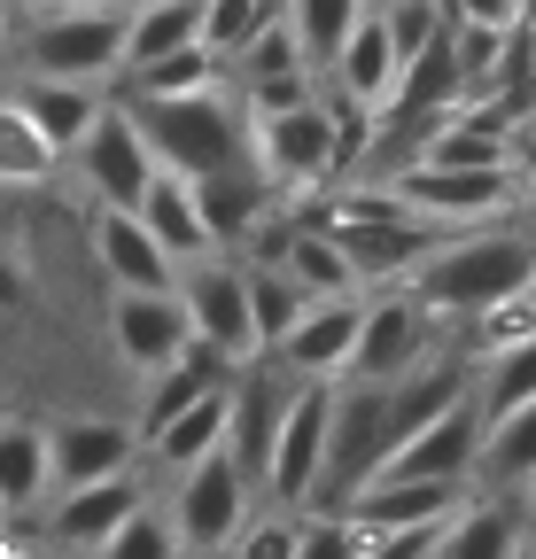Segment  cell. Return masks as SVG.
I'll use <instances>...</instances> for the list:
<instances>
[{
	"mask_svg": "<svg viewBox=\"0 0 536 559\" xmlns=\"http://www.w3.org/2000/svg\"><path fill=\"white\" fill-rule=\"evenodd\" d=\"M124 109H132V124H141L148 156H156L164 171H187V179L226 171V164H241V148H249V117H241V102H226L218 86H194V94H132Z\"/></svg>",
	"mask_w": 536,
	"mask_h": 559,
	"instance_id": "cell-1",
	"label": "cell"
},
{
	"mask_svg": "<svg viewBox=\"0 0 536 559\" xmlns=\"http://www.w3.org/2000/svg\"><path fill=\"white\" fill-rule=\"evenodd\" d=\"M413 272H420V296H413V304L451 311V319H475V311H490L498 296L528 288V280H536V249H528L521 234H466V241L428 249Z\"/></svg>",
	"mask_w": 536,
	"mask_h": 559,
	"instance_id": "cell-2",
	"label": "cell"
},
{
	"mask_svg": "<svg viewBox=\"0 0 536 559\" xmlns=\"http://www.w3.org/2000/svg\"><path fill=\"white\" fill-rule=\"evenodd\" d=\"M32 70H47V79H117L124 70V9H102V0H55V9L32 24L24 39Z\"/></svg>",
	"mask_w": 536,
	"mask_h": 559,
	"instance_id": "cell-3",
	"label": "cell"
},
{
	"mask_svg": "<svg viewBox=\"0 0 536 559\" xmlns=\"http://www.w3.org/2000/svg\"><path fill=\"white\" fill-rule=\"evenodd\" d=\"M389 451V389L381 381H358L350 389H334V412H326V459H319V489H311V506H350V489L373 481Z\"/></svg>",
	"mask_w": 536,
	"mask_h": 559,
	"instance_id": "cell-4",
	"label": "cell"
},
{
	"mask_svg": "<svg viewBox=\"0 0 536 559\" xmlns=\"http://www.w3.org/2000/svg\"><path fill=\"white\" fill-rule=\"evenodd\" d=\"M326 412H334V373H296L288 404H281V428H273V451H264V489L273 506H311L319 489V459H326Z\"/></svg>",
	"mask_w": 536,
	"mask_h": 559,
	"instance_id": "cell-5",
	"label": "cell"
},
{
	"mask_svg": "<svg viewBox=\"0 0 536 559\" xmlns=\"http://www.w3.org/2000/svg\"><path fill=\"white\" fill-rule=\"evenodd\" d=\"M249 148H257V171L273 187H296V194H319L326 171H343V140H334V109L311 94L296 109H273V117H249Z\"/></svg>",
	"mask_w": 536,
	"mask_h": 559,
	"instance_id": "cell-6",
	"label": "cell"
},
{
	"mask_svg": "<svg viewBox=\"0 0 536 559\" xmlns=\"http://www.w3.org/2000/svg\"><path fill=\"white\" fill-rule=\"evenodd\" d=\"M241 521H249V474H241V459L226 443L203 451L194 466H179V498H171L179 551H226Z\"/></svg>",
	"mask_w": 536,
	"mask_h": 559,
	"instance_id": "cell-7",
	"label": "cell"
},
{
	"mask_svg": "<svg viewBox=\"0 0 536 559\" xmlns=\"http://www.w3.org/2000/svg\"><path fill=\"white\" fill-rule=\"evenodd\" d=\"M389 187L413 218H490V210L521 202L513 164H428V156H413Z\"/></svg>",
	"mask_w": 536,
	"mask_h": 559,
	"instance_id": "cell-8",
	"label": "cell"
},
{
	"mask_svg": "<svg viewBox=\"0 0 536 559\" xmlns=\"http://www.w3.org/2000/svg\"><path fill=\"white\" fill-rule=\"evenodd\" d=\"M179 304H187V326L203 334V342H218L226 358L241 366V358H257V326H249V288H241V272L226 264V257H187L179 264Z\"/></svg>",
	"mask_w": 536,
	"mask_h": 559,
	"instance_id": "cell-9",
	"label": "cell"
},
{
	"mask_svg": "<svg viewBox=\"0 0 536 559\" xmlns=\"http://www.w3.org/2000/svg\"><path fill=\"white\" fill-rule=\"evenodd\" d=\"M475 443H483V404L475 389L451 396L436 419H420V428L396 443L373 474H436V481H466V466H475Z\"/></svg>",
	"mask_w": 536,
	"mask_h": 559,
	"instance_id": "cell-10",
	"label": "cell"
},
{
	"mask_svg": "<svg viewBox=\"0 0 536 559\" xmlns=\"http://www.w3.org/2000/svg\"><path fill=\"white\" fill-rule=\"evenodd\" d=\"M71 156H79V171H86V187L102 202H141V187L156 171V156H148L141 124H132V109H94V124L79 132Z\"/></svg>",
	"mask_w": 536,
	"mask_h": 559,
	"instance_id": "cell-11",
	"label": "cell"
},
{
	"mask_svg": "<svg viewBox=\"0 0 536 559\" xmlns=\"http://www.w3.org/2000/svg\"><path fill=\"white\" fill-rule=\"evenodd\" d=\"M187 334H194V326H187L179 288H117V304H109V342H117L124 366L156 373Z\"/></svg>",
	"mask_w": 536,
	"mask_h": 559,
	"instance_id": "cell-12",
	"label": "cell"
},
{
	"mask_svg": "<svg viewBox=\"0 0 536 559\" xmlns=\"http://www.w3.org/2000/svg\"><path fill=\"white\" fill-rule=\"evenodd\" d=\"M141 436L117 428V419H55L47 428V489H79L102 474H124Z\"/></svg>",
	"mask_w": 536,
	"mask_h": 559,
	"instance_id": "cell-13",
	"label": "cell"
},
{
	"mask_svg": "<svg viewBox=\"0 0 536 559\" xmlns=\"http://www.w3.org/2000/svg\"><path fill=\"white\" fill-rule=\"evenodd\" d=\"M94 257H102V272L117 280V288H171V280H179V257L141 226V210H132V202H102Z\"/></svg>",
	"mask_w": 536,
	"mask_h": 559,
	"instance_id": "cell-14",
	"label": "cell"
},
{
	"mask_svg": "<svg viewBox=\"0 0 536 559\" xmlns=\"http://www.w3.org/2000/svg\"><path fill=\"white\" fill-rule=\"evenodd\" d=\"M405 366H420V304H413V296H381V304L358 311V334H350L343 373H358V381H396Z\"/></svg>",
	"mask_w": 536,
	"mask_h": 559,
	"instance_id": "cell-15",
	"label": "cell"
},
{
	"mask_svg": "<svg viewBox=\"0 0 536 559\" xmlns=\"http://www.w3.org/2000/svg\"><path fill=\"white\" fill-rule=\"evenodd\" d=\"M334 241H343V257H350V280L366 288V280H405L436 241H428V226L413 218V210H396V218H350V226H326Z\"/></svg>",
	"mask_w": 536,
	"mask_h": 559,
	"instance_id": "cell-16",
	"label": "cell"
},
{
	"mask_svg": "<svg viewBox=\"0 0 536 559\" xmlns=\"http://www.w3.org/2000/svg\"><path fill=\"white\" fill-rule=\"evenodd\" d=\"M226 381H234V358H226L218 342L187 334V342L171 349V358L156 366V389H148V404H141V428H132V436H156V428H164V419H171L179 404H194L203 389H226Z\"/></svg>",
	"mask_w": 536,
	"mask_h": 559,
	"instance_id": "cell-17",
	"label": "cell"
},
{
	"mask_svg": "<svg viewBox=\"0 0 536 559\" xmlns=\"http://www.w3.org/2000/svg\"><path fill=\"white\" fill-rule=\"evenodd\" d=\"M141 506V481L124 474H102V481H79V489H62V506H55V544H71V551H102L109 528Z\"/></svg>",
	"mask_w": 536,
	"mask_h": 559,
	"instance_id": "cell-18",
	"label": "cell"
},
{
	"mask_svg": "<svg viewBox=\"0 0 536 559\" xmlns=\"http://www.w3.org/2000/svg\"><path fill=\"white\" fill-rule=\"evenodd\" d=\"M350 334H358V304L350 296H311L296 311V326L281 334V358H288V373H343Z\"/></svg>",
	"mask_w": 536,
	"mask_h": 559,
	"instance_id": "cell-19",
	"label": "cell"
},
{
	"mask_svg": "<svg viewBox=\"0 0 536 559\" xmlns=\"http://www.w3.org/2000/svg\"><path fill=\"white\" fill-rule=\"evenodd\" d=\"M132 210H141V226H148L179 264L211 249V226H203V202H194V179H187V171H164V164H156Z\"/></svg>",
	"mask_w": 536,
	"mask_h": 559,
	"instance_id": "cell-20",
	"label": "cell"
},
{
	"mask_svg": "<svg viewBox=\"0 0 536 559\" xmlns=\"http://www.w3.org/2000/svg\"><path fill=\"white\" fill-rule=\"evenodd\" d=\"M396 62H405V55H396V39H389V24H381V9H366L358 24H350V39L343 47H334V86H343L350 102H366V109H381L389 102V86H396Z\"/></svg>",
	"mask_w": 536,
	"mask_h": 559,
	"instance_id": "cell-21",
	"label": "cell"
},
{
	"mask_svg": "<svg viewBox=\"0 0 536 559\" xmlns=\"http://www.w3.org/2000/svg\"><path fill=\"white\" fill-rule=\"evenodd\" d=\"M264 257H273V264L296 280L303 296H350V288H358V280H350V257H343V241H334L319 218H311V226H288L273 249H264Z\"/></svg>",
	"mask_w": 536,
	"mask_h": 559,
	"instance_id": "cell-22",
	"label": "cell"
},
{
	"mask_svg": "<svg viewBox=\"0 0 536 559\" xmlns=\"http://www.w3.org/2000/svg\"><path fill=\"white\" fill-rule=\"evenodd\" d=\"M16 102H24V117L55 140L62 156L79 148V132L94 124V109H102V94L86 86V79H47V70H32V79L16 86Z\"/></svg>",
	"mask_w": 536,
	"mask_h": 559,
	"instance_id": "cell-23",
	"label": "cell"
},
{
	"mask_svg": "<svg viewBox=\"0 0 536 559\" xmlns=\"http://www.w3.org/2000/svg\"><path fill=\"white\" fill-rule=\"evenodd\" d=\"M226 412H234V381H226V389H203L194 404H179L164 428L148 436V451H156L171 474H179V466H194L203 451H218V443H226Z\"/></svg>",
	"mask_w": 536,
	"mask_h": 559,
	"instance_id": "cell-24",
	"label": "cell"
},
{
	"mask_svg": "<svg viewBox=\"0 0 536 559\" xmlns=\"http://www.w3.org/2000/svg\"><path fill=\"white\" fill-rule=\"evenodd\" d=\"M194 202H203L211 249H218V241H249V234H257V218H264V194H257V179H249L241 164L203 171V179H194Z\"/></svg>",
	"mask_w": 536,
	"mask_h": 559,
	"instance_id": "cell-25",
	"label": "cell"
},
{
	"mask_svg": "<svg viewBox=\"0 0 536 559\" xmlns=\"http://www.w3.org/2000/svg\"><path fill=\"white\" fill-rule=\"evenodd\" d=\"M47 498V428L32 419H0V506L32 513Z\"/></svg>",
	"mask_w": 536,
	"mask_h": 559,
	"instance_id": "cell-26",
	"label": "cell"
},
{
	"mask_svg": "<svg viewBox=\"0 0 536 559\" xmlns=\"http://www.w3.org/2000/svg\"><path fill=\"white\" fill-rule=\"evenodd\" d=\"M521 544V513L505 506V498H483V506H451V521H443V544L436 551H451V559H505Z\"/></svg>",
	"mask_w": 536,
	"mask_h": 559,
	"instance_id": "cell-27",
	"label": "cell"
},
{
	"mask_svg": "<svg viewBox=\"0 0 536 559\" xmlns=\"http://www.w3.org/2000/svg\"><path fill=\"white\" fill-rule=\"evenodd\" d=\"M187 39H203V0H141V9L124 16V70L156 62Z\"/></svg>",
	"mask_w": 536,
	"mask_h": 559,
	"instance_id": "cell-28",
	"label": "cell"
},
{
	"mask_svg": "<svg viewBox=\"0 0 536 559\" xmlns=\"http://www.w3.org/2000/svg\"><path fill=\"white\" fill-rule=\"evenodd\" d=\"M475 459H483L490 481H536V396L490 412V428H483Z\"/></svg>",
	"mask_w": 536,
	"mask_h": 559,
	"instance_id": "cell-29",
	"label": "cell"
},
{
	"mask_svg": "<svg viewBox=\"0 0 536 559\" xmlns=\"http://www.w3.org/2000/svg\"><path fill=\"white\" fill-rule=\"evenodd\" d=\"M55 164H62V148L24 117V102L0 86V187H39Z\"/></svg>",
	"mask_w": 536,
	"mask_h": 559,
	"instance_id": "cell-30",
	"label": "cell"
},
{
	"mask_svg": "<svg viewBox=\"0 0 536 559\" xmlns=\"http://www.w3.org/2000/svg\"><path fill=\"white\" fill-rule=\"evenodd\" d=\"M281 389H264V381H241L234 389V412H226V451L241 459V474L257 481L264 474V451H273V428H281Z\"/></svg>",
	"mask_w": 536,
	"mask_h": 559,
	"instance_id": "cell-31",
	"label": "cell"
},
{
	"mask_svg": "<svg viewBox=\"0 0 536 559\" xmlns=\"http://www.w3.org/2000/svg\"><path fill=\"white\" fill-rule=\"evenodd\" d=\"M241 288H249V326H257V349H281V334L296 326V311H303L311 296L296 288V280H288L273 257L249 264V272H241Z\"/></svg>",
	"mask_w": 536,
	"mask_h": 559,
	"instance_id": "cell-32",
	"label": "cell"
},
{
	"mask_svg": "<svg viewBox=\"0 0 536 559\" xmlns=\"http://www.w3.org/2000/svg\"><path fill=\"white\" fill-rule=\"evenodd\" d=\"M281 16H288V32H296L303 62H311V70H326V62H334V47L350 39V24L366 16V0H281Z\"/></svg>",
	"mask_w": 536,
	"mask_h": 559,
	"instance_id": "cell-33",
	"label": "cell"
},
{
	"mask_svg": "<svg viewBox=\"0 0 536 559\" xmlns=\"http://www.w3.org/2000/svg\"><path fill=\"white\" fill-rule=\"evenodd\" d=\"M218 70H226V62H218L203 39H187V47L156 55V62L117 70V79H124V94H194V86H218Z\"/></svg>",
	"mask_w": 536,
	"mask_h": 559,
	"instance_id": "cell-34",
	"label": "cell"
},
{
	"mask_svg": "<svg viewBox=\"0 0 536 559\" xmlns=\"http://www.w3.org/2000/svg\"><path fill=\"white\" fill-rule=\"evenodd\" d=\"M273 16H281V0H203V47H211L218 62H234Z\"/></svg>",
	"mask_w": 536,
	"mask_h": 559,
	"instance_id": "cell-35",
	"label": "cell"
},
{
	"mask_svg": "<svg viewBox=\"0 0 536 559\" xmlns=\"http://www.w3.org/2000/svg\"><path fill=\"white\" fill-rule=\"evenodd\" d=\"M109 559H164V551H179V536H171V521L141 498V506H132L117 528H109V544H102Z\"/></svg>",
	"mask_w": 536,
	"mask_h": 559,
	"instance_id": "cell-36",
	"label": "cell"
},
{
	"mask_svg": "<svg viewBox=\"0 0 536 559\" xmlns=\"http://www.w3.org/2000/svg\"><path fill=\"white\" fill-rule=\"evenodd\" d=\"M490 412H505V404H521V396H536V334L528 342H505V349H490Z\"/></svg>",
	"mask_w": 536,
	"mask_h": 559,
	"instance_id": "cell-37",
	"label": "cell"
},
{
	"mask_svg": "<svg viewBox=\"0 0 536 559\" xmlns=\"http://www.w3.org/2000/svg\"><path fill=\"white\" fill-rule=\"evenodd\" d=\"M303 62V47H296V32H288V16H273V24H264L241 55H234V70H241V79H273V70H296ZM311 70V62H303Z\"/></svg>",
	"mask_w": 536,
	"mask_h": 559,
	"instance_id": "cell-38",
	"label": "cell"
},
{
	"mask_svg": "<svg viewBox=\"0 0 536 559\" xmlns=\"http://www.w3.org/2000/svg\"><path fill=\"white\" fill-rule=\"evenodd\" d=\"M475 319H483V349L528 342V334H536V280H528V288H513V296H498V304L475 311Z\"/></svg>",
	"mask_w": 536,
	"mask_h": 559,
	"instance_id": "cell-39",
	"label": "cell"
},
{
	"mask_svg": "<svg viewBox=\"0 0 536 559\" xmlns=\"http://www.w3.org/2000/svg\"><path fill=\"white\" fill-rule=\"evenodd\" d=\"M249 94H241V117H273V109H296V102H311V70L296 62V70H273V79H241Z\"/></svg>",
	"mask_w": 536,
	"mask_h": 559,
	"instance_id": "cell-40",
	"label": "cell"
},
{
	"mask_svg": "<svg viewBox=\"0 0 536 559\" xmlns=\"http://www.w3.org/2000/svg\"><path fill=\"white\" fill-rule=\"evenodd\" d=\"M234 551H249V559H281V551H296V513L288 521H264V528H234Z\"/></svg>",
	"mask_w": 536,
	"mask_h": 559,
	"instance_id": "cell-41",
	"label": "cell"
},
{
	"mask_svg": "<svg viewBox=\"0 0 536 559\" xmlns=\"http://www.w3.org/2000/svg\"><path fill=\"white\" fill-rule=\"evenodd\" d=\"M451 24H521V0H451Z\"/></svg>",
	"mask_w": 536,
	"mask_h": 559,
	"instance_id": "cell-42",
	"label": "cell"
},
{
	"mask_svg": "<svg viewBox=\"0 0 536 559\" xmlns=\"http://www.w3.org/2000/svg\"><path fill=\"white\" fill-rule=\"evenodd\" d=\"M24 296H32V280H24L9 257H0V311H24Z\"/></svg>",
	"mask_w": 536,
	"mask_h": 559,
	"instance_id": "cell-43",
	"label": "cell"
},
{
	"mask_svg": "<svg viewBox=\"0 0 536 559\" xmlns=\"http://www.w3.org/2000/svg\"><path fill=\"white\" fill-rule=\"evenodd\" d=\"M0 39H9V0H0Z\"/></svg>",
	"mask_w": 536,
	"mask_h": 559,
	"instance_id": "cell-44",
	"label": "cell"
},
{
	"mask_svg": "<svg viewBox=\"0 0 536 559\" xmlns=\"http://www.w3.org/2000/svg\"><path fill=\"white\" fill-rule=\"evenodd\" d=\"M528 109H536V102H528ZM528 140H536V117H528Z\"/></svg>",
	"mask_w": 536,
	"mask_h": 559,
	"instance_id": "cell-45",
	"label": "cell"
},
{
	"mask_svg": "<svg viewBox=\"0 0 536 559\" xmlns=\"http://www.w3.org/2000/svg\"><path fill=\"white\" fill-rule=\"evenodd\" d=\"M0 528H9V506H0Z\"/></svg>",
	"mask_w": 536,
	"mask_h": 559,
	"instance_id": "cell-46",
	"label": "cell"
},
{
	"mask_svg": "<svg viewBox=\"0 0 536 559\" xmlns=\"http://www.w3.org/2000/svg\"><path fill=\"white\" fill-rule=\"evenodd\" d=\"M366 9H381V0H366Z\"/></svg>",
	"mask_w": 536,
	"mask_h": 559,
	"instance_id": "cell-47",
	"label": "cell"
},
{
	"mask_svg": "<svg viewBox=\"0 0 536 559\" xmlns=\"http://www.w3.org/2000/svg\"><path fill=\"white\" fill-rule=\"evenodd\" d=\"M528 210H536V194H528Z\"/></svg>",
	"mask_w": 536,
	"mask_h": 559,
	"instance_id": "cell-48",
	"label": "cell"
},
{
	"mask_svg": "<svg viewBox=\"0 0 536 559\" xmlns=\"http://www.w3.org/2000/svg\"><path fill=\"white\" fill-rule=\"evenodd\" d=\"M39 9H47V0H39Z\"/></svg>",
	"mask_w": 536,
	"mask_h": 559,
	"instance_id": "cell-49",
	"label": "cell"
}]
</instances>
